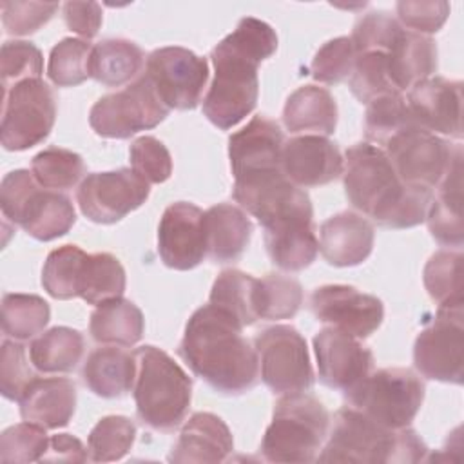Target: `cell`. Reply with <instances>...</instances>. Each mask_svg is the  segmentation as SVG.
<instances>
[{"label":"cell","instance_id":"obj_36","mask_svg":"<svg viewBox=\"0 0 464 464\" xmlns=\"http://www.w3.org/2000/svg\"><path fill=\"white\" fill-rule=\"evenodd\" d=\"M87 254L78 245H63L49 252L42 268V286L54 299L80 295V281Z\"/></svg>","mask_w":464,"mask_h":464},{"label":"cell","instance_id":"obj_48","mask_svg":"<svg viewBox=\"0 0 464 464\" xmlns=\"http://www.w3.org/2000/svg\"><path fill=\"white\" fill-rule=\"evenodd\" d=\"M402 25L386 11H372L361 16L352 31V44L357 54L362 53H388Z\"/></svg>","mask_w":464,"mask_h":464},{"label":"cell","instance_id":"obj_51","mask_svg":"<svg viewBox=\"0 0 464 464\" xmlns=\"http://www.w3.org/2000/svg\"><path fill=\"white\" fill-rule=\"evenodd\" d=\"M56 2H2V24L5 33L25 36L36 33L58 11Z\"/></svg>","mask_w":464,"mask_h":464},{"label":"cell","instance_id":"obj_21","mask_svg":"<svg viewBox=\"0 0 464 464\" xmlns=\"http://www.w3.org/2000/svg\"><path fill=\"white\" fill-rule=\"evenodd\" d=\"M285 176L301 188L321 187L343 174L344 160L334 141L317 134H303L285 141L281 150Z\"/></svg>","mask_w":464,"mask_h":464},{"label":"cell","instance_id":"obj_32","mask_svg":"<svg viewBox=\"0 0 464 464\" xmlns=\"http://www.w3.org/2000/svg\"><path fill=\"white\" fill-rule=\"evenodd\" d=\"M83 335L69 326H54L29 344V359L42 373H69L82 361Z\"/></svg>","mask_w":464,"mask_h":464},{"label":"cell","instance_id":"obj_14","mask_svg":"<svg viewBox=\"0 0 464 464\" xmlns=\"http://www.w3.org/2000/svg\"><path fill=\"white\" fill-rule=\"evenodd\" d=\"M145 74L169 109L198 107L208 80V63L190 49L160 47L147 56Z\"/></svg>","mask_w":464,"mask_h":464},{"label":"cell","instance_id":"obj_42","mask_svg":"<svg viewBox=\"0 0 464 464\" xmlns=\"http://www.w3.org/2000/svg\"><path fill=\"white\" fill-rule=\"evenodd\" d=\"M410 125H417L406 98L402 92L397 94H386L368 103L366 114H364V134L366 140L372 143L386 145V141L395 136L397 132L404 130Z\"/></svg>","mask_w":464,"mask_h":464},{"label":"cell","instance_id":"obj_35","mask_svg":"<svg viewBox=\"0 0 464 464\" xmlns=\"http://www.w3.org/2000/svg\"><path fill=\"white\" fill-rule=\"evenodd\" d=\"M125 270L109 252L87 254L80 281V295L87 304H102L121 297L125 292Z\"/></svg>","mask_w":464,"mask_h":464},{"label":"cell","instance_id":"obj_29","mask_svg":"<svg viewBox=\"0 0 464 464\" xmlns=\"http://www.w3.org/2000/svg\"><path fill=\"white\" fill-rule=\"evenodd\" d=\"M390 76L402 92L437 71V45L420 33L402 29L386 53Z\"/></svg>","mask_w":464,"mask_h":464},{"label":"cell","instance_id":"obj_12","mask_svg":"<svg viewBox=\"0 0 464 464\" xmlns=\"http://www.w3.org/2000/svg\"><path fill=\"white\" fill-rule=\"evenodd\" d=\"M263 382L279 395L308 392L315 375L304 337L290 324H274L254 337Z\"/></svg>","mask_w":464,"mask_h":464},{"label":"cell","instance_id":"obj_53","mask_svg":"<svg viewBox=\"0 0 464 464\" xmlns=\"http://www.w3.org/2000/svg\"><path fill=\"white\" fill-rule=\"evenodd\" d=\"M63 22L72 33L91 40L102 25V5L98 2H67L63 4Z\"/></svg>","mask_w":464,"mask_h":464},{"label":"cell","instance_id":"obj_47","mask_svg":"<svg viewBox=\"0 0 464 464\" xmlns=\"http://www.w3.org/2000/svg\"><path fill=\"white\" fill-rule=\"evenodd\" d=\"M355 60L357 53L350 36H337L319 47L310 63V71L314 80L334 85L350 78Z\"/></svg>","mask_w":464,"mask_h":464},{"label":"cell","instance_id":"obj_9","mask_svg":"<svg viewBox=\"0 0 464 464\" xmlns=\"http://www.w3.org/2000/svg\"><path fill=\"white\" fill-rule=\"evenodd\" d=\"M169 111L149 76L141 74L125 89L94 102L89 112V125L102 138L125 140L154 129L169 116Z\"/></svg>","mask_w":464,"mask_h":464},{"label":"cell","instance_id":"obj_45","mask_svg":"<svg viewBox=\"0 0 464 464\" xmlns=\"http://www.w3.org/2000/svg\"><path fill=\"white\" fill-rule=\"evenodd\" d=\"M44 72L42 51L25 40H7L2 44L0 74L4 92L24 80L40 78Z\"/></svg>","mask_w":464,"mask_h":464},{"label":"cell","instance_id":"obj_52","mask_svg":"<svg viewBox=\"0 0 464 464\" xmlns=\"http://www.w3.org/2000/svg\"><path fill=\"white\" fill-rule=\"evenodd\" d=\"M450 4L444 0L435 2H397L399 22L415 33H437L450 16Z\"/></svg>","mask_w":464,"mask_h":464},{"label":"cell","instance_id":"obj_39","mask_svg":"<svg viewBox=\"0 0 464 464\" xmlns=\"http://www.w3.org/2000/svg\"><path fill=\"white\" fill-rule=\"evenodd\" d=\"M31 172L40 187L49 190L72 188L85 174L83 158L62 147H47L31 161Z\"/></svg>","mask_w":464,"mask_h":464},{"label":"cell","instance_id":"obj_3","mask_svg":"<svg viewBox=\"0 0 464 464\" xmlns=\"http://www.w3.org/2000/svg\"><path fill=\"white\" fill-rule=\"evenodd\" d=\"M343 183L352 207L386 228L420 225L433 196V190L402 183L386 152L370 141L346 150Z\"/></svg>","mask_w":464,"mask_h":464},{"label":"cell","instance_id":"obj_37","mask_svg":"<svg viewBox=\"0 0 464 464\" xmlns=\"http://www.w3.org/2000/svg\"><path fill=\"white\" fill-rule=\"evenodd\" d=\"M51 319L49 303L34 294H5L2 297V330L5 337L27 341L38 335Z\"/></svg>","mask_w":464,"mask_h":464},{"label":"cell","instance_id":"obj_5","mask_svg":"<svg viewBox=\"0 0 464 464\" xmlns=\"http://www.w3.org/2000/svg\"><path fill=\"white\" fill-rule=\"evenodd\" d=\"M134 357V402L140 420L156 431H174L188 413L192 379L167 352L152 344L136 348Z\"/></svg>","mask_w":464,"mask_h":464},{"label":"cell","instance_id":"obj_43","mask_svg":"<svg viewBox=\"0 0 464 464\" xmlns=\"http://www.w3.org/2000/svg\"><path fill=\"white\" fill-rule=\"evenodd\" d=\"M348 83L353 96L366 105L381 96L401 92L390 76L386 54L379 51L357 54Z\"/></svg>","mask_w":464,"mask_h":464},{"label":"cell","instance_id":"obj_44","mask_svg":"<svg viewBox=\"0 0 464 464\" xmlns=\"http://www.w3.org/2000/svg\"><path fill=\"white\" fill-rule=\"evenodd\" d=\"M422 279L437 304L462 299V254L453 250L435 252L424 266Z\"/></svg>","mask_w":464,"mask_h":464},{"label":"cell","instance_id":"obj_10","mask_svg":"<svg viewBox=\"0 0 464 464\" xmlns=\"http://www.w3.org/2000/svg\"><path fill=\"white\" fill-rule=\"evenodd\" d=\"M464 299L442 303L435 319L419 332L413 364L426 379L462 384L464 375Z\"/></svg>","mask_w":464,"mask_h":464},{"label":"cell","instance_id":"obj_6","mask_svg":"<svg viewBox=\"0 0 464 464\" xmlns=\"http://www.w3.org/2000/svg\"><path fill=\"white\" fill-rule=\"evenodd\" d=\"M324 404L306 392L285 393L274 406L272 422L261 440L268 462H312L328 435Z\"/></svg>","mask_w":464,"mask_h":464},{"label":"cell","instance_id":"obj_34","mask_svg":"<svg viewBox=\"0 0 464 464\" xmlns=\"http://www.w3.org/2000/svg\"><path fill=\"white\" fill-rule=\"evenodd\" d=\"M256 283V277L241 270H223L212 285L208 303L230 315L239 326H250L257 321Z\"/></svg>","mask_w":464,"mask_h":464},{"label":"cell","instance_id":"obj_18","mask_svg":"<svg viewBox=\"0 0 464 464\" xmlns=\"http://www.w3.org/2000/svg\"><path fill=\"white\" fill-rule=\"evenodd\" d=\"M319 381L334 390H350L373 368V353L357 337L334 326L314 337Z\"/></svg>","mask_w":464,"mask_h":464},{"label":"cell","instance_id":"obj_50","mask_svg":"<svg viewBox=\"0 0 464 464\" xmlns=\"http://www.w3.org/2000/svg\"><path fill=\"white\" fill-rule=\"evenodd\" d=\"M25 346L14 339H4L0 348V392L9 401H18L25 386L34 379Z\"/></svg>","mask_w":464,"mask_h":464},{"label":"cell","instance_id":"obj_1","mask_svg":"<svg viewBox=\"0 0 464 464\" xmlns=\"http://www.w3.org/2000/svg\"><path fill=\"white\" fill-rule=\"evenodd\" d=\"M277 49L276 31L263 20L245 16L210 53L214 80L203 100V114L227 130L246 118L257 103V67Z\"/></svg>","mask_w":464,"mask_h":464},{"label":"cell","instance_id":"obj_41","mask_svg":"<svg viewBox=\"0 0 464 464\" xmlns=\"http://www.w3.org/2000/svg\"><path fill=\"white\" fill-rule=\"evenodd\" d=\"M92 45L82 38H62L49 54L47 76L56 87H74L91 78Z\"/></svg>","mask_w":464,"mask_h":464},{"label":"cell","instance_id":"obj_40","mask_svg":"<svg viewBox=\"0 0 464 464\" xmlns=\"http://www.w3.org/2000/svg\"><path fill=\"white\" fill-rule=\"evenodd\" d=\"M136 439V426L129 417L107 415L100 419L87 437V453L92 462L123 459Z\"/></svg>","mask_w":464,"mask_h":464},{"label":"cell","instance_id":"obj_19","mask_svg":"<svg viewBox=\"0 0 464 464\" xmlns=\"http://www.w3.org/2000/svg\"><path fill=\"white\" fill-rule=\"evenodd\" d=\"M285 136L277 121L254 116L241 130L228 138V160L234 179L281 170Z\"/></svg>","mask_w":464,"mask_h":464},{"label":"cell","instance_id":"obj_13","mask_svg":"<svg viewBox=\"0 0 464 464\" xmlns=\"http://www.w3.org/2000/svg\"><path fill=\"white\" fill-rule=\"evenodd\" d=\"M384 149L402 183L433 190L462 147L451 145L419 125H410L392 136Z\"/></svg>","mask_w":464,"mask_h":464},{"label":"cell","instance_id":"obj_22","mask_svg":"<svg viewBox=\"0 0 464 464\" xmlns=\"http://www.w3.org/2000/svg\"><path fill=\"white\" fill-rule=\"evenodd\" d=\"M373 239V225L350 210L328 218L319 227V250L334 266H355L366 261Z\"/></svg>","mask_w":464,"mask_h":464},{"label":"cell","instance_id":"obj_28","mask_svg":"<svg viewBox=\"0 0 464 464\" xmlns=\"http://www.w3.org/2000/svg\"><path fill=\"white\" fill-rule=\"evenodd\" d=\"M138 364L134 353L116 346L96 348L82 368L85 386L98 397L118 399L134 388Z\"/></svg>","mask_w":464,"mask_h":464},{"label":"cell","instance_id":"obj_16","mask_svg":"<svg viewBox=\"0 0 464 464\" xmlns=\"http://www.w3.org/2000/svg\"><path fill=\"white\" fill-rule=\"evenodd\" d=\"M310 310L317 321L357 339L370 337L384 319L382 301L348 285H324L312 292Z\"/></svg>","mask_w":464,"mask_h":464},{"label":"cell","instance_id":"obj_25","mask_svg":"<svg viewBox=\"0 0 464 464\" xmlns=\"http://www.w3.org/2000/svg\"><path fill=\"white\" fill-rule=\"evenodd\" d=\"M462 149L433 192L426 219L431 236L444 246H460L462 228Z\"/></svg>","mask_w":464,"mask_h":464},{"label":"cell","instance_id":"obj_23","mask_svg":"<svg viewBox=\"0 0 464 464\" xmlns=\"http://www.w3.org/2000/svg\"><path fill=\"white\" fill-rule=\"evenodd\" d=\"M16 402L24 420L45 430L63 428L76 410V386L63 377H34Z\"/></svg>","mask_w":464,"mask_h":464},{"label":"cell","instance_id":"obj_2","mask_svg":"<svg viewBox=\"0 0 464 464\" xmlns=\"http://www.w3.org/2000/svg\"><path fill=\"white\" fill-rule=\"evenodd\" d=\"M241 332L243 326L208 303L187 321L178 355L216 392L245 393L257 384L259 359Z\"/></svg>","mask_w":464,"mask_h":464},{"label":"cell","instance_id":"obj_30","mask_svg":"<svg viewBox=\"0 0 464 464\" xmlns=\"http://www.w3.org/2000/svg\"><path fill=\"white\" fill-rule=\"evenodd\" d=\"M283 123L294 134L330 136L337 125V103L328 89L303 85L288 96L283 109Z\"/></svg>","mask_w":464,"mask_h":464},{"label":"cell","instance_id":"obj_17","mask_svg":"<svg viewBox=\"0 0 464 464\" xmlns=\"http://www.w3.org/2000/svg\"><path fill=\"white\" fill-rule=\"evenodd\" d=\"M205 212L188 201L169 205L158 225V254L174 270H192L207 256Z\"/></svg>","mask_w":464,"mask_h":464},{"label":"cell","instance_id":"obj_15","mask_svg":"<svg viewBox=\"0 0 464 464\" xmlns=\"http://www.w3.org/2000/svg\"><path fill=\"white\" fill-rule=\"evenodd\" d=\"M149 192V183L132 169H118L87 174L76 190V201L87 219L111 225L140 208Z\"/></svg>","mask_w":464,"mask_h":464},{"label":"cell","instance_id":"obj_11","mask_svg":"<svg viewBox=\"0 0 464 464\" xmlns=\"http://www.w3.org/2000/svg\"><path fill=\"white\" fill-rule=\"evenodd\" d=\"M56 120V98L42 80H24L4 92L0 141L5 150H27L42 143Z\"/></svg>","mask_w":464,"mask_h":464},{"label":"cell","instance_id":"obj_54","mask_svg":"<svg viewBox=\"0 0 464 464\" xmlns=\"http://www.w3.org/2000/svg\"><path fill=\"white\" fill-rule=\"evenodd\" d=\"M89 453L80 439L71 433H58L49 437V446L42 460L45 462H85Z\"/></svg>","mask_w":464,"mask_h":464},{"label":"cell","instance_id":"obj_38","mask_svg":"<svg viewBox=\"0 0 464 464\" xmlns=\"http://www.w3.org/2000/svg\"><path fill=\"white\" fill-rule=\"evenodd\" d=\"M303 304V286L297 279L266 274L256 283V314L257 319H290Z\"/></svg>","mask_w":464,"mask_h":464},{"label":"cell","instance_id":"obj_46","mask_svg":"<svg viewBox=\"0 0 464 464\" xmlns=\"http://www.w3.org/2000/svg\"><path fill=\"white\" fill-rule=\"evenodd\" d=\"M49 446L45 428L34 422H20L9 426L0 435V460L2 462H33L42 460Z\"/></svg>","mask_w":464,"mask_h":464},{"label":"cell","instance_id":"obj_49","mask_svg":"<svg viewBox=\"0 0 464 464\" xmlns=\"http://www.w3.org/2000/svg\"><path fill=\"white\" fill-rule=\"evenodd\" d=\"M130 167L149 185L163 183L172 174V158L169 149L154 136H141L130 143Z\"/></svg>","mask_w":464,"mask_h":464},{"label":"cell","instance_id":"obj_7","mask_svg":"<svg viewBox=\"0 0 464 464\" xmlns=\"http://www.w3.org/2000/svg\"><path fill=\"white\" fill-rule=\"evenodd\" d=\"M0 208L5 219L38 241L65 236L76 221L71 199L58 190L40 187L33 172L25 169L11 170L2 178Z\"/></svg>","mask_w":464,"mask_h":464},{"label":"cell","instance_id":"obj_33","mask_svg":"<svg viewBox=\"0 0 464 464\" xmlns=\"http://www.w3.org/2000/svg\"><path fill=\"white\" fill-rule=\"evenodd\" d=\"M143 62L145 54L134 42L107 38L92 45L91 78L107 87H120L140 72Z\"/></svg>","mask_w":464,"mask_h":464},{"label":"cell","instance_id":"obj_20","mask_svg":"<svg viewBox=\"0 0 464 464\" xmlns=\"http://www.w3.org/2000/svg\"><path fill=\"white\" fill-rule=\"evenodd\" d=\"M406 103L419 127L433 134L462 138V82L430 76L410 89Z\"/></svg>","mask_w":464,"mask_h":464},{"label":"cell","instance_id":"obj_31","mask_svg":"<svg viewBox=\"0 0 464 464\" xmlns=\"http://www.w3.org/2000/svg\"><path fill=\"white\" fill-rule=\"evenodd\" d=\"M145 328L141 310L129 299L116 297L94 308L89 321V332L96 343L132 346Z\"/></svg>","mask_w":464,"mask_h":464},{"label":"cell","instance_id":"obj_26","mask_svg":"<svg viewBox=\"0 0 464 464\" xmlns=\"http://www.w3.org/2000/svg\"><path fill=\"white\" fill-rule=\"evenodd\" d=\"M207 256L214 263H230L246 250L254 227L246 212L230 203H218L203 216Z\"/></svg>","mask_w":464,"mask_h":464},{"label":"cell","instance_id":"obj_4","mask_svg":"<svg viewBox=\"0 0 464 464\" xmlns=\"http://www.w3.org/2000/svg\"><path fill=\"white\" fill-rule=\"evenodd\" d=\"M428 446L408 426L390 430L362 411L343 406L334 415V426L319 462H353V464H415L426 460Z\"/></svg>","mask_w":464,"mask_h":464},{"label":"cell","instance_id":"obj_24","mask_svg":"<svg viewBox=\"0 0 464 464\" xmlns=\"http://www.w3.org/2000/svg\"><path fill=\"white\" fill-rule=\"evenodd\" d=\"M234 450V439L227 422L208 411L194 413L169 455L170 462H223Z\"/></svg>","mask_w":464,"mask_h":464},{"label":"cell","instance_id":"obj_27","mask_svg":"<svg viewBox=\"0 0 464 464\" xmlns=\"http://www.w3.org/2000/svg\"><path fill=\"white\" fill-rule=\"evenodd\" d=\"M265 230V246L276 266L286 272L304 270L314 263L319 252V239L315 236L314 219L295 218Z\"/></svg>","mask_w":464,"mask_h":464},{"label":"cell","instance_id":"obj_8","mask_svg":"<svg viewBox=\"0 0 464 464\" xmlns=\"http://www.w3.org/2000/svg\"><path fill=\"white\" fill-rule=\"evenodd\" d=\"M348 406L362 411L377 424L408 428L424 401V382L410 368H382L370 372L344 392Z\"/></svg>","mask_w":464,"mask_h":464}]
</instances>
